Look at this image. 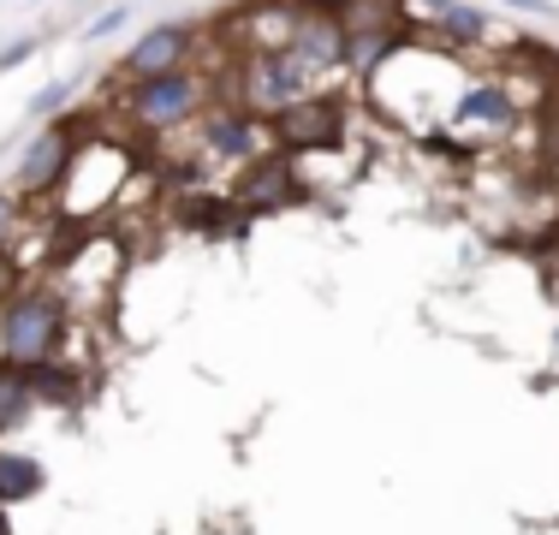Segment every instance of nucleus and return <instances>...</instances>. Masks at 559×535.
<instances>
[{
  "mask_svg": "<svg viewBox=\"0 0 559 535\" xmlns=\"http://www.w3.org/2000/svg\"><path fill=\"white\" fill-rule=\"evenodd\" d=\"M66 340V310L48 286H19L0 304V357L7 364H48Z\"/></svg>",
  "mask_w": 559,
  "mask_h": 535,
  "instance_id": "obj_1",
  "label": "nucleus"
},
{
  "mask_svg": "<svg viewBox=\"0 0 559 535\" xmlns=\"http://www.w3.org/2000/svg\"><path fill=\"white\" fill-rule=\"evenodd\" d=\"M203 107H209V84L197 72H185V66L138 78V90L126 96L131 126H143V131H173V126H185V119H197Z\"/></svg>",
  "mask_w": 559,
  "mask_h": 535,
  "instance_id": "obj_2",
  "label": "nucleus"
},
{
  "mask_svg": "<svg viewBox=\"0 0 559 535\" xmlns=\"http://www.w3.org/2000/svg\"><path fill=\"white\" fill-rule=\"evenodd\" d=\"M298 96H310V72H304L286 48L250 54V66H245V102H250V114H269L274 119L280 107H292Z\"/></svg>",
  "mask_w": 559,
  "mask_h": 535,
  "instance_id": "obj_3",
  "label": "nucleus"
},
{
  "mask_svg": "<svg viewBox=\"0 0 559 535\" xmlns=\"http://www.w3.org/2000/svg\"><path fill=\"white\" fill-rule=\"evenodd\" d=\"M340 131H345V107L334 96H316V90L274 114L280 150H328V143H340Z\"/></svg>",
  "mask_w": 559,
  "mask_h": 535,
  "instance_id": "obj_4",
  "label": "nucleus"
},
{
  "mask_svg": "<svg viewBox=\"0 0 559 535\" xmlns=\"http://www.w3.org/2000/svg\"><path fill=\"white\" fill-rule=\"evenodd\" d=\"M72 126L66 119H55V126H43L31 143L19 150V167H12V185H19L24 197H36V191H55V185L66 179V167H72Z\"/></svg>",
  "mask_w": 559,
  "mask_h": 535,
  "instance_id": "obj_5",
  "label": "nucleus"
},
{
  "mask_svg": "<svg viewBox=\"0 0 559 535\" xmlns=\"http://www.w3.org/2000/svg\"><path fill=\"white\" fill-rule=\"evenodd\" d=\"M191 48H197V36H191V24H150V31L138 36V43L126 48V72L131 78H155V72H173V66H185L191 60Z\"/></svg>",
  "mask_w": 559,
  "mask_h": 535,
  "instance_id": "obj_6",
  "label": "nucleus"
},
{
  "mask_svg": "<svg viewBox=\"0 0 559 535\" xmlns=\"http://www.w3.org/2000/svg\"><path fill=\"white\" fill-rule=\"evenodd\" d=\"M286 54H292V60H298L310 78L340 72V66H345V19H340V12H322V19H298V31H292Z\"/></svg>",
  "mask_w": 559,
  "mask_h": 535,
  "instance_id": "obj_7",
  "label": "nucleus"
},
{
  "mask_svg": "<svg viewBox=\"0 0 559 535\" xmlns=\"http://www.w3.org/2000/svg\"><path fill=\"white\" fill-rule=\"evenodd\" d=\"M203 150L215 160H257L262 155V119L250 114V107H215V114L203 119Z\"/></svg>",
  "mask_w": 559,
  "mask_h": 535,
  "instance_id": "obj_8",
  "label": "nucleus"
},
{
  "mask_svg": "<svg viewBox=\"0 0 559 535\" xmlns=\"http://www.w3.org/2000/svg\"><path fill=\"white\" fill-rule=\"evenodd\" d=\"M238 31H245V43L257 54H274L292 43V31H298V7L292 0H257V7L238 19Z\"/></svg>",
  "mask_w": 559,
  "mask_h": 535,
  "instance_id": "obj_9",
  "label": "nucleus"
},
{
  "mask_svg": "<svg viewBox=\"0 0 559 535\" xmlns=\"http://www.w3.org/2000/svg\"><path fill=\"white\" fill-rule=\"evenodd\" d=\"M286 179H292V160H286V155H269V160H257V167H250V179H238V203H245L250 214H269L274 203H286V197H298Z\"/></svg>",
  "mask_w": 559,
  "mask_h": 535,
  "instance_id": "obj_10",
  "label": "nucleus"
},
{
  "mask_svg": "<svg viewBox=\"0 0 559 535\" xmlns=\"http://www.w3.org/2000/svg\"><path fill=\"white\" fill-rule=\"evenodd\" d=\"M36 411V381L24 364H7L0 357V435H12V428H24Z\"/></svg>",
  "mask_w": 559,
  "mask_h": 535,
  "instance_id": "obj_11",
  "label": "nucleus"
},
{
  "mask_svg": "<svg viewBox=\"0 0 559 535\" xmlns=\"http://www.w3.org/2000/svg\"><path fill=\"white\" fill-rule=\"evenodd\" d=\"M43 494V464L24 452H0V506H24Z\"/></svg>",
  "mask_w": 559,
  "mask_h": 535,
  "instance_id": "obj_12",
  "label": "nucleus"
},
{
  "mask_svg": "<svg viewBox=\"0 0 559 535\" xmlns=\"http://www.w3.org/2000/svg\"><path fill=\"white\" fill-rule=\"evenodd\" d=\"M173 214H179L185 226H197V233H226V226L238 233V221H245V214L226 203V197H203V191H191L179 209H173Z\"/></svg>",
  "mask_w": 559,
  "mask_h": 535,
  "instance_id": "obj_13",
  "label": "nucleus"
},
{
  "mask_svg": "<svg viewBox=\"0 0 559 535\" xmlns=\"http://www.w3.org/2000/svg\"><path fill=\"white\" fill-rule=\"evenodd\" d=\"M435 12H441L447 36H459V43H476V36H488V12L471 7V0H429Z\"/></svg>",
  "mask_w": 559,
  "mask_h": 535,
  "instance_id": "obj_14",
  "label": "nucleus"
},
{
  "mask_svg": "<svg viewBox=\"0 0 559 535\" xmlns=\"http://www.w3.org/2000/svg\"><path fill=\"white\" fill-rule=\"evenodd\" d=\"M31 381H36V399H48V405H72L78 399V374L66 369V364H31Z\"/></svg>",
  "mask_w": 559,
  "mask_h": 535,
  "instance_id": "obj_15",
  "label": "nucleus"
},
{
  "mask_svg": "<svg viewBox=\"0 0 559 535\" xmlns=\"http://www.w3.org/2000/svg\"><path fill=\"white\" fill-rule=\"evenodd\" d=\"M459 119H512V96L500 84H476L471 96L459 102Z\"/></svg>",
  "mask_w": 559,
  "mask_h": 535,
  "instance_id": "obj_16",
  "label": "nucleus"
},
{
  "mask_svg": "<svg viewBox=\"0 0 559 535\" xmlns=\"http://www.w3.org/2000/svg\"><path fill=\"white\" fill-rule=\"evenodd\" d=\"M126 19H131V7H126V0H114V7H102L96 19L84 24V36H90V43H108V36L126 31Z\"/></svg>",
  "mask_w": 559,
  "mask_h": 535,
  "instance_id": "obj_17",
  "label": "nucleus"
},
{
  "mask_svg": "<svg viewBox=\"0 0 559 535\" xmlns=\"http://www.w3.org/2000/svg\"><path fill=\"white\" fill-rule=\"evenodd\" d=\"M72 96H78V84H48V90H36V96H31V114L36 119H55Z\"/></svg>",
  "mask_w": 559,
  "mask_h": 535,
  "instance_id": "obj_18",
  "label": "nucleus"
},
{
  "mask_svg": "<svg viewBox=\"0 0 559 535\" xmlns=\"http://www.w3.org/2000/svg\"><path fill=\"white\" fill-rule=\"evenodd\" d=\"M36 48H43V36H19V43H7V48H0V72H12V66H24Z\"/></svg>",
  "mask_w": 559,
  "mask_h": 535,
  "instance_id": "obj_19",
  "label": "nucleus"
},
{
  "mask_svg": "<svg viewBox=\"0 0 559 535\" xmlns=\"http://www.w3.org/2000/svg\"><path fill=\"white\" fill-rule=\"evenodd\" d=\"M12 221H19V197H12V191H0V245H7Z\"/></svg>",
  "mask_w": 559,
  "mask_h": 535,
  "instance_id": "obj_20",
  "label": "nucleus"
},
{
  "mask_svg": "<svg viewBox=\"0 0 559 535\" xmlns=\"http://www.w3.org/2000/svg\"><path fill=\"white\" fill-rule=\"evenodd\" d=\"M12 286H19V268H12L7 257H0V304H7V298H12Z\"/></svg>",
  "mask_w": 559,
  "mask_h": 535,
  "instance_id": "obj_21",
  "label": "nucleus"
},
{
  "mask_svg": "<svg viewBox=\"0 0 559 535\" xmlns=\"http://www.w3.org/2000/svg\"><path fill=\"white\" fill-rule=\"evenodd\" d=\"M506 7H518V12H554L548 0H506Z\"/></svg>",
  "mask_w": 559,
  "mask_h": 535,
  "instance_id": "obj_22",
  "label": "nucleus"
},
{
  "mask_svg": "<svg viewBox=\"0 0 559 535\" xmlns=\"http://www.w3.org/2000/svg\"><path fill=\"white\" fill-rule=\"evenodd\" d=\"M0 535H7V518H0Z\"/></svg>",
  "mask_w": 559,
  "mask_h": 535,
  "instance_id": "obj_23",
  "label": "nucleus"
},
{
  "mask_svg": "<svg viewBox=\"0 0 559 535\" xmlns=\"http://www.w3.org/2000/svg\"><path fill=\"white\" fill-rule=\"evenodd\" d=\"M126 7H138V0H126Z\"/></svg>",
  "mask_w": 559,
  "mask_h": 535,
  "instance_id": "obj_24",
  "label": "nucleus"
}]
</instances>
